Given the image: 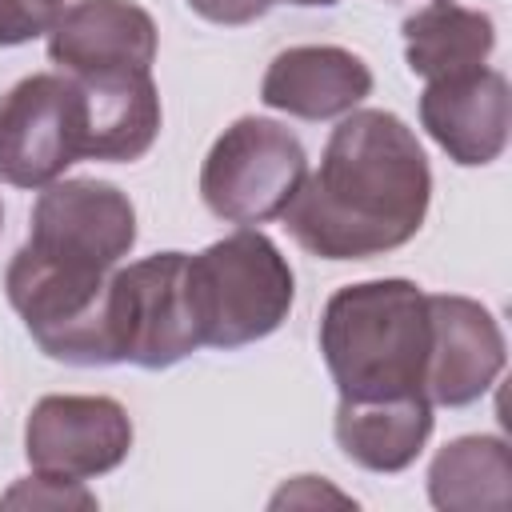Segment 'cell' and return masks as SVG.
Listing matches in <instances>:
<instances>
[{
	"instance_id": "8992f818",
	"label": "cell",
	"mask_w": 512,
	"mask_h": 512,
	"mask_svg": "<svg viewBox=\"0 0 512 512\" xmlns=\"http://www.w3.org/2000/svg\"><path fill=\"white\" fill-rule=\"evenodd\" d=\"M84 156V104L68 72H36L0 96V180L44 188Z\"/></svg>"
},
{
	"instance_id": "52a82bcc",
	"label": "cell",
	"mask_w": 512,
	"mask_h": 512,
	"mask_svg": "<svg viewBox=\"0 0 512 512\" xmlns=\"http://www.w3.org/2000/svg\"><path fill=\"white\" fill-rule=\"evenodd\" d=\"M132 244V200L108 180H52L32 204L28 248L48 260L92 272H116Z\"/></svg>"
},
{
	"instance_id": "ba28073f",
	"label": "cell",
	"mask_w": 512,
	"mask_h": 512,
	"mask_svg": "<svg viewBox=\"0 0 512 512\" xmlns=\"http://www.w3.org/2000/svg\"><path fill=\"white\" fill-rule=\"evenodd\" d=\"M132 448V420L112 396H44L28 412L24 452L36 472L88 480Z\"/></svg>"
},
{
	"instance_id": "9a60e30c",
	"label": "cell",
	"mask_w": 512,
	"mask_h": 512,
	"mask_svg": "<svg viewBox=\"0 0 512 512\" xmlns=\"http://www.w3.org/2000/svg\"><path fill=\"white\" fill-rule=\"evenodd\" d=\"M400 32H404L408 68L424 80H452L476 72L484 68L496 44L492 20L456 0H428L400 24Z\"/></svg>"
},
{
	"instance_id": "e0dca14e",
	"label": "cell",
	"mask_w": 512,
	"mask_h": 512,
	"mask_svg": "<svg viewBox=\"0 0 512 512\" xmlns=\"http://www.w3.org/2000/svg\"><path fill=\"white\" fill-rule=\"evenodd\" d=\"M0 508H96V496L84 488V480L40 472L8 488L0 496Z\"/></svg>"
},
{
	"instance_id": "8fae6325",
	"label": "cell",
	"mask_w": 512,
	"mask_h": 512,
	"mask_svg": "<svg viewBox=\"0 0 512 512\" xmlns=\"http://www.w3.org/2000/svg\"><path fill=\"white\" fill-rule=\"evenodd\" d=\"M420 124L456 164H492L508 144V80L496 68L428 80Z\"/></svg>"
},
{
	"instance_id": "2e32d148",
	"label": "cell",
	"mask_w": 512,
	"mask_h": 512,
	"mask_svg": "<svg viewBox=\"0 0 512 512\" xmlns=\"http://www.w3.org/2000/svg\"><path fill=\"white\" fill-rule=\"evenodd\" d=\"M428 496L444 512L508 508L512 452L500 436H460L444 444L428 468Z\"/></svg>"
},
{
	"instance_id": "7402d4cb",
	"label": "cell",
	"mask_w": 512,
	"mask_h": 512,
	"mask_svg": "<svg viewBox=\"0 0 512 512\" xmlns=\"http://www.w3.org/2000/svg\"><path fill=\"white\" fill-rule=\"evenodd\" d=\"M0 220H4V208H0Z\"/></svg>"
},
{
	"instance_id": "44dd1931",
	"label": "cell",
	"mask_w": 512,
	"mask_h": 512,
	"mask_svg": "<svg viewBox=\"0 0 512 512\" xmlns=\"http://www.w3.org/2000/svg\"><path fill=\"white\" fill-rule=\"evenodd\" d=\"M288 4H300V8H316V4H336V0H288Z\"/></svg>"
},
{
	"instance_id": "3957f363",
	"label": "cell",
	"mask_w": 512,
	"mask_h": 512,
	"mask_svg": "<svg viewBox=\"0 0 512 512\" xmlns=\"http://www.w3.org/2000/svg\"><path fill=\"white\" fill-rule=\"evenodd\" d=\"M184 288L200 348L224 352L276 332L296 296L288 260L256 228H240L188 256Z\"/></svg>"
},
{
	"instance_id": "ac0fdd59",
	"label": "cell",
	"mask_w": 512,
	"mask_h": 512,
	"mask_svg": "<svg viewBox=\"0 0 512 512\" xmlns=\"http://www.w3.org/2000/svg\"><path fill=\"white\" fill-rule=\"evenodd\" d=\"M64 0H0V48L36 40L56 24Z\"/></svg>"
},
{
	"instance_id": "7c38bea8",
	"label": "cell",
	"mask_w": 512,
	"mask_h": 512,
	"mask_svg": "<svg viewBox=\"0 0 512 512\" xmlns=\"http://www.w3.org/2000/svg\"><path fill=\"white\" fill-rule=\"evenodd\" d=\"M372 92V72L360 56L336 44H300L280 52L260 84V100L300 120L352 112Z\"/></svg>"
},
{
	"instance_id": "ffe728a7",
	"label": "cell",
	"mask_w": 512,
	"mask_h": 512,
	"mask_svg": "<svg viewBox=\"0 0 512 512\" xmlns=\"http://www.w3.org/2000/svg\"><path fill=\"white\" fill-rule=\"evenodd\" d=\"M300 484L308 488L304 496H300V492H284V488H280V492L272 496V508H280V504H300V500H304V504H316V500H332V504H348V496H340V492H332V488H324V484H320V492H316V476H300Z\"/></svg>"
},
{
	"instance_id": "5bb4252c",
	"label": "cell",
	"mask_w": 512,
	"mask_h": 512,
	"mask_svg": "<svg viewBox=\"0 0 512 512\" xmlns=\"http://www.w3.org/2000/svg\"><path fill=\"white\" fill-rule=\"evenodd\" d=\"M432 432L428 396L396 400H340L336 404V444L340 452L368 472L408 468Z\"/></svg>"
},
{
	"instance_id": "7a4b0ae2",
	"label": "cell",
	"mask_w": 512,
	"mask_h": 512,
	"mask_svg": "<svg viewBox=\"0 0 512 512\" xmlns=\"http://www.w3.org/2000/svg\"><path fill=\"white\" fill-rule=\"evenodd\" d=\"M428 336V296L412 280L348 284L320 316V352L340 400L424 396Z\"/></svg>"
},
{
	"instance_id": "d6986e66",
	"label": "cell",
	"mask_w": 512,
	"mask_h": 512,
	"mask_svg": "<svg viewBox=\"0 0 512 512\" xmlns=\"http://www.w3.org/2000/svg\"><path fill=\"white\" fill-rule=\"evenodd\" d=\"M188 8L212 24H252L272 8V0H188Z\"/></svg>"
},
{
	"instance_id": "9c48e42d",
	"label": "cell",
	"mask_w": 512,
	"mask_h": 512,
	"mask_svg": "<svg viewBox=\"0 0 512 512\" xmlns=\"http://www.w3.org/2000/svg\"><path fill=\"white\" fill-rule=\"evenodd\" d=\"M428 324L424 396L448 408L480 400L504 368V336L492 312L468 296H428Z\"/></svg>"
},
{
	"instance_id": "30bf717a",
	"label": "cell",
	"mask_w": 512,
	"mask_h": 512,
	"mask_svg": "<svg viewBox=\"0 0 512 512\" xmlns=\"http://www.w3.org/2000/svg\"><path fill=\"white\" fill-rule=\"evenodd\" d=\"M48 56L68 76L92 72H152L156 24L136 0H80L48 28Z\"/></svg>"
},
{
	"instance_id": "6da1fadb",
	"label": "cell",
	"mask_w": 512,
	"mask_h": 512,
	"mask_svg": "<svg viewBox=\"0 0 512 512\" xmlns=\"http://www.w3.org/2000/svg\"><path fill=\"white\" fill-rule=\"evenodd\" d=\"M428 196L432 172L416 132L384 108H360L332 128L320 168L280 216L320 260H372L420 232Z\"/></svg>"
},
{
	"instance_id": "4fadbf2b",
	"label": "cell",
	"mask_w": 512,
	"mask_h": 512,
	"mask_svg": "<svg viewBox=\"0 0 512 512\" xmlns=\"http://www.w3.org/2000/svg\"><path fill=\"white\" fill-rule=\"evenodd\" d=\"M84 104L88 160H140L160 132V96L152 72H92L72 76Z\"/></svg>"
},
{
	"instance_id": "277c9868",
	"label": "cell",
	"mask_w": 512,
	"mask_h": 512,
	"mask_svg": "<svg viewBox=\"0 0 512 512\" xmlns=\"http://www.w3.org/2000/svg\"><path fill=\"white\" fill-rule=\"evenodd\" d=\"M184 264V252H156L112 272L104 296L108 364L172 368L200 348Z\"/></svg>"
},
{
	"instance_id": "5b68a950",
	"label": "cell",
	"mask_w": 512,
	"mask_h": 512,
	"mask_svg": "<svg viewBox=\"0 0 512 512\" xmlns=\"http://www.w3.org/2000/svg\"><path fill=\"white\" fill-rule=\"evenodd\" d=\"M308 176L304 144L276 120L240 116L216 136L200 168V196L228 224H264L288 208Z\"/></svg>"
}]
</instances>
